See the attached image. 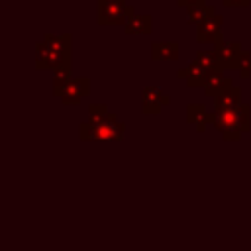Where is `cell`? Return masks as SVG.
Returning a JSON list of instances; mask_svg holds the SVG:
<instances>
[{
	"label": "cell",
	"instance_id": "obj_2",
	"mask_svg": "<svg viewBox=\"0 0 251 251\" xmlns=\"http://www.w3.org/2000/svg\"><path fill=\"white\" fill-rule=\"evenodd\" d=\"M126 126L118 120V116L114 112H110V116L104 122L98 124H90L80 122L78 124V137L82 141H98V139H106V141H120L124 137Z\"/></svg>",
	"mask_w": 251,
	"mask_h": 251
},
{
	"label": "cell",
	"instance_id": "obj_19",
	"mask_svg": "<svg viewBox=\"0 0 251 251\" xmlns=\"http://www.w3.org/2000/svg\"><path fill=\"white\" fill-rule=\"evenodd\" d=\"M108 116H110V110H108L106 104H90L88 106V122L90 124L104 122Z\"/></svg>",
	"mask_w": 251,
	"mask_h": 251
},
{
	"label": "cell",
	"instance_id": "obj_9",
	"mask_svg": "<svg viewBox=\"0 0 251 251\" xmlns=\"http://www.w3.org/2000/svg\"><path fill=\"white\" fill-rule=\"evenodd\" d=\"M233 86V80L229 76L224 75V69H216V71H210L206 80H204V94L210 96V98H216L220 92H224L226 88Z\"/></svg>",
	"mask_w": 251,
	"mask_h": 251
},
{
	"label": "cell",
	"instance_id": "obj_16",
	"mask_svg": "<svg viewBox=\"0 0 251 251\" xmlns=\"http://www.w3.org/2000/svg\"><path fill=\"white\" fill-rule=\"evenodd\" d=\"M208 69H204L202 65H198V63H190L188 67H186V78H184V82H186V86L188 88H198V86H204V80H206V76H208Z\"/></svg>",
	"mask_w": 251,
	"mask_h": 251
},
{
	"label": "cell",
	"instance_id": "obj_23",
	"mask_svg": "<svg viewBox=\"0 0 251 251\" xmlns=\"http://www.w3.org/2000/svg\"><path fill=\"white\" fill-rule=\"evenodd\" d=\"M176 76H178V78H186V67L178 69V71H176Z\"/></svg>",
	"mask_w": 251,
	"mask_h": 251
},
{
	"label": "cell",
	"instance_id": "obj_6",
	"mask_svg": "<svg viewBox=\"0 0 251 251\" xmlns=\"http://www.w3.org/2000/svg\"><path fill=\"white\" fill-rule=\"evenodd\" d=\"M167 104H171V96L165 94L161 88H157V86L143 88V92H141V112L145 116H157L163 110V106H167Z\"/></svg>",
	"mask_w": 251,
	"mask_h": 251
},
{
	"label": "cell",
	"instance_id": "obj_10",
	"mask_svg": "<svg viewBox=\"0 0 251 251\" xmlns=\"http://www.w3.org/2000/svg\"><path fill=\"white\" fill-rule=\"evenodd\" d=\"M41 41L51 51L61 55L63 59H71V45H73V35L71 33H45Z\"/></svg>",
	"mask_w": 251,
	"mask_h": 251
},
{
	"label": "cell",
	"instance_id": "obj_11",
	"mask_svg": "<svg viewBox=\"0 0 251 251\" xmlns=\"http://www.w3.org/2000/svg\"><path fill=\"white\" fill-rule=\"evenodd\" d=\"M241 102V88L239 86H229L224 92H220L214 98V112H226V110H233L237 108Z\"/></svg>",
	"mask_w": 251,
	"mask_h": 251
},
{
	"label": "cell",
	"instance_id": "obj_20",
	"mask_svg": "<svg viewBox=\"0 0 251 251\" xmlns=\"http://www.w3.org/2000/svg\"><path fill=\"white\" fill-rule=\"evenodd\" d=\"M237 71H239V76H241V78H249V76H251V53H249V51H243V53H241Z\"/></svg>",
	"mask_w": 251,
	"mask_h": 251
},
{
	"label": "cell",
	"instance_id": "obj_1",
	"mask_svg": "<svg viewBox=\"0 0 251 251\" xmlns=\"http://www.w3.org/2000/svg\"><path fill=\"white\" fill-rule=\"evenodd\" d=\"M249 110V104H239L233 110L216 112V120L212 126L222 133L224 141H239L241 135L251 129Z\"/></svg>",
	"mask_w": 251,
	"mask_h": 251
},
{
	"label": "cell",
	"instance_id": "obj_12",
	"mask_svg": "<svg viewBox=\"0 0 251 251\" xmlns=\"http://www.w3.org/2000/svg\"><path fill=\"white\" fill-rule=\"evenodd\" d=\"M178 51H180L178 41H153L151 43L153 61H176Z\"/></svg>",
	"mask_w": 251,
	"mask_h": 251
},
{
	"label": "cell",
	"instance_id": "obj_21",
	"mask_svg": "<svg viewBox=\"0 0 251 251\" xmlns=\"http://www.w3.org/2000/svg\"><path fill=\"white\" fill-rule=\"evenodd\" d=\"M222 4L226 8H247L251 0H222Z\"/></svg>",
	"mask_w": 251,
	"mask_h": 251
},
{
	"label": "cell",
	"instance_id": "obj_17",
	"mask_svg": "<svg viewBox=\"0 0 251 251\" xmlns=\"http://www.w3.org/2000/svg\"><path fill=\"white\" fill-rule=\"evenodd\" d=\"M194 63H198V65H202L204 69H208V71H216V69H222L220 67V61H218V55H216V51L212 49V51H206V49H200V51H196V55H194V59H192Z\"/></svg>",
	"mask_w": 251,
	"mask_h": 251
},
{
	"label": "cell",
	"instance_id": "obj_14",
	"mask_svg": "<svg viewBox=\"0 0 251 251\" xmlns=\"http://www.w3.org/2000/svg\"><path fill=\"white\" fill-rule=\"evenodd\" d=\"M71 75H73V67H71V61H67V63L59 65V67L53 71V96L61 98V94H63V88H65V86H67V82L73 78Z\"/></svg>",
	"mask_w": 251,
	"mask_h": 251
},
{
	"label": "cell",
	"instance_id": "obj_7",
	"mask_svg": "<svg viewBox=\"0 0 251 251\" xmlns=\"http://www.w3.org/2000/svg\"><path fill=\"white\" fill-rule=\"evenodd\" d=\"M222 25H224L222 14H214L212 18L204 20L202 24L196 25V41L198 43H216V39L222 35Z\"/></svg>",
	"mask_w": 251,
	"mask_h": 251
},
{
	"label": "cell",
	"instance_id": "obj_13",
	"mask_svg": "<svg viewBox=\"0 0 251 251\" xmlns=\"http://www.w3.org/2000/svg\"><path fill=\"white\" fill-rule=\"evenodd\" d=\"M124 31L127 35H151V31H153V16L151 14H135L124 25Z\"/></svg>",
	"mask_w": 251,
	"mask_h": 251
},
{
	"label": "cell",
	"instance_id": "obj_18",
	"mask_svg": "<svg viewBox=\"0 0 251 251\" xmlns=\"http://www.w3.org/2000/svg\"><path fill=\"white\" fill-rule=\"evenodd\" d=\"M206 116H208V110H206L204 104L194 102V104H188V106H186V124H194V126H196V124L202 122Z\"/></svg>",
	"mask_w": 251,
	"mask_h": 251
},
{
	"label": "cell",
	"instance_id": "obj_8",
	"mask_svg": "<svg viewBox=\"0 0 251 251\" xmlns=\"http://www.w3.org/2000/svg\"><path fill=\"white\" fill-rule=\"evenodd\" d=\"M33 59H35V67L37 69H53V71L59 65L71 61V59H63L61 55H57L55 51H51L43 41H37L35 43V55H33Z\"/></svg>",
	"mask_w": 251,
	"mask_h": 251
},
{
	"label": "cell",
	"instance_id": "obj_3",
	"mask_svg": "<svg viewBox=\"0 0 251 251\" xmlns=\"http://www.w3.org/2000/svg\"><path fill=\"white\" fill-rule=\"evenodd\" d=\"M135 16V8L126 0H96L98 25H126Z\"/></svg>",
	"mask_w": 251,
	"mask_h": 251
},
{
	"label": "cell",
	"instance_id": "obj_5",
	"mask_svg": "<svg viewBox=\"0 0 251 251\" xmlns=\"http://www.w3.org/2000/svg\"><path fill=\"white\" fill-rule=\"evenodd\" d=\"M90 94V78L88 76H76V78H71L67 82V86L63 88V94H61V104L63 106H78L80 100L84 96Z\"/></svg>",
	"mask_w": 251,
	"mask_h": 251
},
{
	"label": "cell",
	"instance_id": "obj_15",
	"mask_svg": "<svg viewBox=\"0 0 251 251\" xmlns=\"http://www.w3.org/2000/svg\"><path fill=\"white\" fill-rule=\"evenodd\" d=\"M214 14H216V8H214V6H208L206 2H204V4H194V6H188V8H186V22L198 25V24H202L204 20L212 18Z\"/></svg>",
	"mask_w": 251,
	"mask_h": 251
},
{
	"label": "cell",
	"instance_id": "obj_22",
	"mask_svg": "<svg viewBox=\"0 0 251 251\" xmlns=\"http://www.w3.org/2000/svg\"><path fill=\"white\" fill-rule=\"evenodd\" d=\"M206 0H176V4L180 8H188V6H194V4H204Z\"/></svg>",
	"mask_w": 251,
	"mask_h": 251
},
{
	"label": "cell",
	"instance_id": "obj_4",
	"mask_svg": "<svg viewBox=\"0 0 251 251\" xmlns=\"http://www.w3.org/2000/svg\"><path fill=\"white\" fill-rule=\"evenodd\" d=\"M214 51L218 55L222 69H237L239 57L243 53V45L239 41H227L224 39V35H220L214 43Z\"/></svg>",
	"mask_w": 251,
	"mask_h": 251
}]
</instances>
